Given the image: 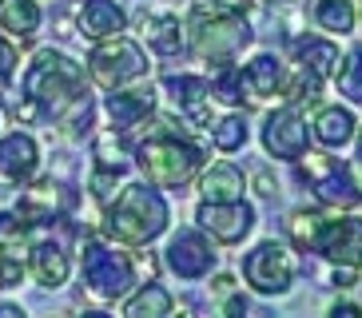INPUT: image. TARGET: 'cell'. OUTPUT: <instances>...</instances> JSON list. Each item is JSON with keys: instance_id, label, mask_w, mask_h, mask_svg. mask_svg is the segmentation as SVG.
<instances>
[{"instance_id": "1", "label": "cell", "mask_w": 362, "mask_h": 318, "mask_svg": "<svg viewBox=\"0 0 362 318\" xmlns=\"http://www.w3.org/2000/svg\"><path fill=\"white\" fill-rule=\"evenodd\" d=\"M24 95L36 112L60 119V124H76V131L88 127V119H92V95L84 84V68L68 60L64 52H52V48L36 52V60L24 72Z\"/></svg>"}, {"instance_id": "2", "label": "cell", "mask_w": 362, "mask_h": 318, "mask_svg": "<svg viewBox=\"0 0 362 318\" xmlns=\"http://www.w3.org/2000/svg\"><path fill=\"white\" fill-rule=\"evenodd\" d=\"M163 227H168V203L148 183H128L116 195V203L107 207V219H104V231L124 247L151 243Z\"/></svg>"}, {"instance_id": "3", "label": "cell", "mask_w": 362, "mask_h": 318, "mask_svg": "<svg viewBox=\"0 0 362 318\" xmlns=\"http://www.w3.org/2000/svg\"><path fill=\"white\" fill-rule=\"evenodd\" d=\"M163 131L144 139L136 148V163L148 175L151 187H180L203 167V148H195L192 139H183L168 119H160Z\"/></svg>"}, {"instance_id": "4", "label": "cell", "mask_w": 362, "mask_h": 318, "mask_svg": "<svg viewBox=\"0 0 362 318\" xmlns=\"http://www.w3.org/2000/svg\"><path fill=\"white\" fill-rule=\"evenodd\" d=\"M192 52L207 64H231V56H239L243 44H251V28L247 16L223 8V4H199L192 12Z\"/></svg>"}, {"instance_id": "5", "label": "cell", "mask_w": 362, "mask_h": 318, "mask_svg": "<svg viewBox=\"0 0 362 318\" xmlns=\"http://www.w3.org/2000/svg\"><path fill=\"white\" fill-rule=\"evenodd\" d=\"M80 263H84V286L88 295L100 298V302H116V298L128 295V286L136 283V259H128L116 247L104 243H88L80 251Z\"/></svg>"}, {"instance_id": "6", "label": "cell", "mask_w": 362, "mask_h": 318, "mask_svg": "<svg viewBox=\"0 0 362 318\" xmlns=\"http://www.w3.org/2000/svg\"><path fill=\"white\" fill-rule=\"evenodd\" d=\"M144 72H148V60L139 52V44L124 40V36L100 40L96 48H92V56H88V76H92L100 88H107V92L119 88V84H128V80H139Z\"/></svg>"}, {"instance_id": "7", "label": "cell", "mask_w": 362, "mask_h": 318, "mask_svg": "<svg viewBox=\"0 0 362 318\" xmlns=\"http://www.w3.org/2000/svg\"><path fill=\"white\" fill-rule=\"evenodd\" d=\"M303 179H310L319 203L327 207H354L362 199V187L354 183L351 167H339L334 155H319V151H303Z\"/></svg>"}, {"instance_id": "8", "label": "cell", "mask_w": 362, "mask_h": 318, "mask_svg": "<svg viewBox=\"0 0 362 318\" xmlns=\"http://www.w3.org/2000/svg\"><path fill=\"white\" fill-rule=\"evenodd\" d=\"M243 275L259 295H283L295 278V259L283 243H263L243 259Z\"/></svg>"}, {"instance_id": "9", "label": "cell", "mask_w": 362, "mask_h": 318, "mask_svg": "<svg viewBox=\"0 0 362 318\" xmlns=\"http://www.w3.org/2000/svg\"><path fill=\"white\" fill-rule=\"evenodd\" d=\"M315 251H322L339 266H362V219H354V215L327 219L315 239Z\"/></svg>"}, {"instance_id": "10", "label": "cell", "mask_w": 362, "mask_h": 318, "mask_svg": "<svg viewBox=\"0 0 362 318\" xmlns=\"http://www.w3.org/2000/svg\"><path fill=\"white\" fill-rule=\"evenodd\" d=\"M263 148L275 159H298L307 151V116L298 107H283L263 124Z\"/></svg>"}, {"instance_id": "11", "label": "cell", "mask_w": 362, "mask_h": 318, "mask_svg": "<svg viewBox=\"0 0 362 318\" xmlns=\"http://www.w3.org/2000/svg\"><path fill=\"white\" fill-rule=\"evenodd\" d=\"M163 263L180 278H203L215 266V247L195 231H180L168 243V251H163Z\"/></svg>"}, {"instance_id": "12", "label": "cell", "mask_w": 362, "mask_h": 318, "mask_svg": "<svg viewBox=\"0 0 362 318\" xmlns=\"http://www.w3.org/2000/svg\"><path fill=\"white\" fill-rule=\"evenodd\" d=\"M251 223H255V211L247 207V203H203L199 207V227L203 231H211V239L219 243H239L247 231H251Z\"/></svg>"}, {"instance_id": "13", "label": "cell", "mask_w": 362, "mask_h": 318, "mask_svg": "<svg viewBox=\"0 0 362 318\" xmlns=\"http://www.w3.org/2000/svg\"><path fill=\"white\" fill-rule=\"evenodd\" d=\"M163 88L171 92V100L180 104V112L192 124H199V127H211L215 119H211V84L207 80H199V76H168L163 80Z\"/></svg>"}, {"instance_id": "14", "label": "cell", "mask_w": 362, "mask_h": 318, "mask_svg": "<svg viewBox=\"0 0 362 318\" xmlns=\"http://www.w3.org/2000/svg\"><path fill=\"white\" fill-rule=\"evenodd\" d=\"M40 155H36V139L24 131H8L0 139V175L8 183H24L36 171Z\"/></svg>"}, {"instance_id": "15", "label": "cell", "mask_w": 362, "mask_h": 318, "mask_svg": "<svg viewBox=\"0 0 362 318\" xmlns=\"http://www.w3.org/2000/svg\"><path fill=\"white\" fill-rule=\"evenodd\" d=\"M239 84H243V92L255 104H263L271 95H283V64L275 56H259L247 68H239Z\"/></svg>"}, {"instance_id": "16", "label": "cell", "mask_w": 362, "mask_h": 318, "mask_svg": "<svg viewBox=\"0 0 362 318\" xmlns=\"http://www.w3.org/2000/svg\"><path fill=\"white\" fill-rule=\"evenodd\" d=\"M151 107H156V92L151 88H136V92H116L112 88V95H107V116H112L116 131H128V127L144 124Z\"/></svg>"}, {"instance_id": "17", "label": "cell", "mask_w": 362, "mask_h": 318, "mask_svg": "<svg viewBox=\"0 0 362 318\" xmlns=\"http://www.w3.org/2000/svg\"><path fill=\"white\" fill-rule=\"evenodd\" d=\"M80 32L92 36V40L119 36V32H124V12H119L112 0H88L84 8H80Z\"/></svg>"}, {"instance_id": "18", "label": "cell", "mask_w": 362, "mask_h": 318, "mask_svg": "<svg viewBox=\"0 0 362 318\" xmlns=\"http://www.w3.org/2000/svg\"><path fill=\"white\" fill-rule=\"evenodd\" d=\"M203 199L211 203H235L243 199V171L235 163H215L203 171Z\"/></svg>"}, {"instance_id": "19", "label": "cell", "mask_w": 362, "mask_h": 318, "mask_svg": "<svg viewBox=\"0 0 362 318\" xmlns=\"http://www.w3.org/2000/svg\"><path fill=\"white\" fill-rule=\"evenodd\" d=\"M315 139H319L322 148H342V143H351L354 139V116L346 107H322L319 116H315Z\"/></svg>"}, {"instance_id": "20", "label": "cell", "mask_w": 362, "mask_h": 318, "mask_svg": "<svg viewBox=\"0 0 362 318\" xmlns=\"http://www.w3.org/2000/svg\"><path fill=\"white\" fill-rule=\"evenodd\" d=\"M40 4L36 0H0V28L8 36H21L28 40L36 28H40Z\"/></svg>"}, {"instance_id": "21", "label": "cell", "mask_w": 362, "mask_h": 318, "mask_svg": "<svg viewBox=\"0 0 362 318\" xmlns=\"http://www.w3.org/2000/svg\"><path fill=\"white\" fill-rule=\"evenodd\" d=\"M298 68L315 80H330L339 72V48L330 40H303L298 44Z\"/></svg>"}, {"instance_id": "22", "label": "cell", "mask_w": 362, "mask_h": 318, "mask_svg": "<svg viewBox=\"0 0 362 318\" xmlns=\"http://www.w3.org/2000/svg\"><path fill=\"white\" fill-rule=\"evenodd\" d=\"M33 275H36V283L40 286H64V278H68V254H64V247L60 243H40L33 251Z\"/></svg>"}, {"instance_id": "23", "label": "cell", "mask_w": 362, "mask_h": 318, "mask_svg": "<svg viewBox=\"0 0 362 318\" xmlns=\"http://www.w3.org/2000/svg\"><path fill=\"white\" fill-rule=\"evenodd\" d=\"M124 314H132V318H144V314H151V318H163V314H171V295L163 290L160 283H148V286H139L136 295L124 302Z\"/></svg>"}, {"instance_id": "24", "label": "cell", "mask_w": 362, "mask_h": 318, "mask_svg": "<svg viewBox=\"0 0 362 318\" xmlns=\"http://www.w3.org/2000/svg\"><path fill=\"white\" fill-rule=\"evenodd\" d=\"M144 36H148V48H151L156 56H180V48H183L180 20H171V16L148 20V24H144Z\"/></svg>"}, {"instance_id": "25", "label": "cell", "mask_w": 362, "mask_h": 318, "mask_svg": "<svg viewBox=\"0 0 362 318\" xmlns=\"http://www.w3.org/2000/svg\"><path fill=\"white\" fill-rule=\"evenodd\" d=\"M315 24L327 32H334V36H342V32L354 28V8L351 0H319L315 4Z\"/></svg>"}, {"instance_id": "26", "label": "cell", "mask_w": 362, "mask_h": 318, "mask_svg": "<svg viewBox=\"0 0 362 318\" xmlns=\"http://www.w3.org/2000/svg\"><path fill=\"white\" fill-rule=\"evenodd\" d=\"M28 231H33V223L24 219V215L0 211V251L4 254H24V247H28Z\"/></svg>"}, {"instance_id": "27", "label": "cell", "mask_w": 362, "mask_h": 318, "mask_svg": "<svg viewBox=\"0 0 362 318\" xmlns=\"http://www.w3.org/2000/svg\"><path fill=\"white\" fill-rule=\"evenodd\" d=\"M339 88H342V95L346 100H354V104H362V48H354L346 60L339 64Z\"/></svg>"}, {"instance_id": "28", "label": "cell", "mask_w": 362, "mask_h": 318, "mask_svg": "<svg viewBox=\"0 0 362 318\" xmlns=\"http://www.w3.org/2000/svg\"><path fill=\"white\" fill-rule=\"evenodd\" d=\"M322 215H307V211H295L287 219V231H291V239H295V247H303V251H310L315 247V239H319V231H322Z\"/></svg>"}, {"instance_id": "29", "label": "cell", "mask_w": 362, "mask_h": 318, "mask_svg": "<svg viewBox=\"0 0 362 318\" xmlns=\"http://www.w3.org/2000/svg\"><path fill=\"white\" fill-rule=\"evenodd\" d=\"M211 139L219 151H235L247 143V124L239 116H227V119H215L211 124Z\"/></svg>"}, {"instance_id": "30", "label": "cell", "mask_w": 362, "mask_h": 318, "mask_svg": "<svg viewBox=\"0 0 362 318\" xmlns=\"http://www.w3.org/2000/svg\"><path fill=\"white\" fill-rule=\"evenodd\" d=\"M119 139H116V127L112 131H104V136L96 139V159H100V167H116V171H124V159H119Z\"/></svg>"}, {"instance_id": "31", "label": "cell", "mask_w": 362, "mask_h": 318, "mask_svg": "<svg viewBox=\"0 0 362 318\" xmlns=\"http://www.w3.org/2000/svg\"><path fill=\"white\" fill-rule=\"evenodd\" d=\"M24 283V254H0V286L16 290Z\"/></svg>"}, {"instance_id": "32", "label": "cell", "mask_w": 362, "mask_h": 318, "mask_svg": "<svg viewBox=\"0 0 362 318\" xmlns=\"http://www.w3.org/2000/svg\"><path fill=\"white\" fill-rule=\"evenodd\" d=\"M116 179H119L116 167H100L96 175H92V195H96L100 203H112L116 199Z\"/></svg>"}, {"instance_id": "33", "label": "cell", "mask_w": 362, "mask_h": 318, "mask_svg": "<svg viewBox=\"0 0 362 318\" xmlns=\"http://www.w3.org/2000/svg\"><path fill=\"white\" fill-rule=\"evenodd\" d=\"M12 68H16V48H12L4 36H0V84L12 76Z\"/></svg>"}, {"instance_id": "34", "label": "cell", "mask_w": 362, "mask_h": 318, "mask_svg": "<svg viewBox=\"0 0 362 318\" xmlns=\"http://www.w3.org/2000/svg\"><path fill=\"white\" fill-rule=\"evenodd\" d=\"M334 314H342V318H358V314H362V307H354V302H334Z\"/></svg>"}, {"instance_id": "35", "label": "cell", "mask_w": 362, "mask_h": 318, "mask_svg": "<svg viewBox=\"0 0 362 318\" xmlns=\"http://www.w3.org/2000/svg\"><path fill=\"white\" fill-rule=\"evenodd\" d=\"M255 187L263 191V195H275V183H271V175H267V171H259V175H255Z\"/></svg>"}, {"instance_id": "36", "label": "cell", "mask_w": 362, "mask_h": 318, "mask_svg": "<svg viewBox=\"0 0 362 318\" xmlns=\"http://www.w3.org/2000/svg\"><path fill=\"white\" fill-rule=\"evenodd\" d=\"M16 314H21V307H8V302L0 307V318H16Z\"/></svg>"}, {"instance_id": "37", "label": "cell", "mask_w": 362, "mask_h": 318, "mask_svg": "<svg viewBox=\"0 0 362 318\" xmlns=\"http://www.w3.org/2000/svg\"><path fill=\"white\" fill-rule=\"evenodd\" d=\"M0 119H4V104H0Z\"/></svg>"}, {"instance_id": "38", "label": "cell", "mask_w": 362, "mask_h": 318, "mask_svg": "<svg viewBox=\"0 0 362 318\" xmlns=\"http://www.w3.org/2000/svg\"><path fill=\"white\" fill-rule=\"evenodd\" d=\"M271 4H275V0H271ZM283 4H287V0H283Z\"/></svg>"}]
</instances>
